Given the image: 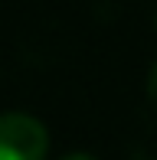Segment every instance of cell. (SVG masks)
Segmentation results:
<instances>
[{"label": "cell", "instance_id": "cell-1", "mask_svg": "<svg viewBox=\"0 0 157 160\" xmlns=\"http://www.w3.org/2000/svg\"><path fill=\"white\" fill-rule=\"evenodd\" d=\"M49 131L33 114H0V160H46Z\"/></svg>", "mask_w": 157, "mask_h": 160}, {"label": "cell", "instance_id": "cell-2", "mask_svg": "<svg viewBox=\"0 0 157 160\" xmlns=\"http://www.w3.org/2000/svg\"><path fill=\"white\" fill-rule=\"evenodd\" d=\"M62 160H98V157H92V154H69V157H62Z\"/></svg>", "mask_w": 157, "mask_h": 160}]
</instances>
